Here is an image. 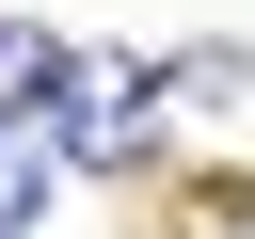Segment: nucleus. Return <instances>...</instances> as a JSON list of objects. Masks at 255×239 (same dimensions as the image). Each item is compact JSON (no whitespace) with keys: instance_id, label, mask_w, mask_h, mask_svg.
Masks as SVG:
<instances>
[{"instance_id":"f03ea898","label":"nucleus","mask_w":255,"mask_h":239,"mask_svg":"<svg viewBox=\"0 0 255 239\" xmlns=\"http://www.w3.org/2000/svg\"><path fill=\"white\" fill-rule=\"evenodd\" d=\"M48 159H64L48 127H0V239H32V223H48Z\"/></svg>"},{"instance_id":"f257e3e1","label":"nucleus","mask_w":255,"mask_h":239,"mask_svg":"<svg viewBox=\"0 0 255 239\" xmlns=\"http://www.w3.org/2000/svg\"><path fill=\"white\" fill-rule=\"evenodd\" d=\"M48 96H64V48L32 16H0V127H48Z\"/></svg>"}]
</instances>
